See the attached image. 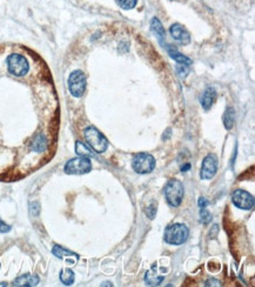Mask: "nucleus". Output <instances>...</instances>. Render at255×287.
Instances as JSON below:
<instances>
[{"instance_id": "dca6fc26", "label": "nucleus", "mask_w": 255, "mask_h": 287, "mask_svg": "<svg viewBox=\"0 0 255 287\" xmlns=\"http://www.w3.org/2000/svg\"><path fill=\"white\" fill-rule=\"evenodd\" d=\"M163 279H165V276L156 272L155 266H153L152 270H150L149 272L145 274V280H146L147 285L150 286H158L163 282Z\"/></svg>"}, {"instance_id": "4468645a", "label": "nucleus", "mask_w": 255, "mask_h": 287, "mask_svg": "<svg viewBox=\"0 0 255 287\" xmlns=\"http://www.w3.org/2000/svg\"><path fill=\"white\" fill-rule=\"evenodd\" d=\"M47 146H49V143H47L45 134H43V133L37 134L36 137L33 138V140L31 141V150L37 153L45 152V151L47 150Z\"/></svg>"}, {"instance_id": "c85d7f7f", "label": "nucleus", "mask_w": 255, "mask_h": 287, "mask_svg": "<svg viewBox=\"0 0 255 287\" xmlns=\"http://www.w3.org/2000/svg\"><path fill=\"white\" fill-rule=\"evenodd\" d=\"M190 169H191V164H186L185 166H182L181 171H182V172H187Z\"/></svg>"}, {"instance_id": "20e7f679", "label": "nucleus", "mask_w": 255, "mask_h": 287, "mask_svg": "<svg viewBox=\"0 0 255 287\" xmlns=\"http://www.w3.org/2000/svg\"><path fill=\"white\" fill-rule=\"evenodd\" d=\"M132 167L139 174H147L155 169V159L150 153H138L132 160Z\"/></svg>"}, {"instance_id": "f03ea898", "label": "nucleus", "mask_w": 255, "mask_h": 287, "mask_svg": "<svg viewBox=\"0 0 255 287\" xmlns=\"http://www.w3.org/2000/svg\"><path fill=\"white\" fill-rule=\"evenodd\" d=\"M85 139H86L87 144L92 148L94 152L97 153H103L108 147V141H107L106 137L103 135L99 130H97L93 126H90L84 131Z\"/></svg>"}, {"instance_id": "2eb2a0df", "label": "nucleus", "mask_w": 255, "mask_h": 287, "mask_svg": "<svg viewBox=\"0 0 255 287\" xmlns=\"http://www.w3.org/2000/svg\"><path fill=\"white\" fill-rule=\"evenodd\" d=\"M151 27H152L153 33L155 34L156 38H158V42L160 43V45H162L163 47H165L166 46V42H165L166 33H165V30H163V27H162V24L160 23V20L158 18L152 19V21H151Z\"/></svg>"}, {"instance_id": "b1692460", "label": "nucleus", "mask_w": 255, "mask_h": 287, "mask_svg": "<svg viewBox=\"0 0 255 287\" xmlns=\"http://www.w3.org/2000/svg\"><path fill=\"white\" fill-rule=\"evenodd\" d=\"M176 72H178V74L180 75V77H186V75L188 74V72H190V68H188L187 65L181 64L176 67Z\"/></svg>"}, {"instance_id": "c756f323", "label": "nucleus", "mask_w": 255, "mask_h": 287, "mask_svg": "<svg viewBox=\"0 0 255 287\" xmlns=\"http://www.w3.org/2000/svg\"><path fill=\"white\" fill-rule=\"evenodd\" d=\"M171 133H172V132H171V128H168V130H167V133H166V135L163 134L162 139H163V140H167L168 138H169V135H171Z\"/></svg>"}, {"instance_id": "412c9836", "label": "nucleus", "mask_w": 255, "mask_h": 287, "mask_svg": "<svg viewBox=\"0 0 255 287\" xmlns=\"http://www.w3.org/2000/svg\"><path fill=\"white\" fill-rule=\"evenodd\" d=\"M200 219H201V223L204 224V225L209 224L210 220H212V214L208 212L207 207H203V209H200Z\"/></svg>"}, {"instance_id": "7ed1b4c3", "label": "nucleus", "mask_w": 255, "mask_h": 287, "mask_svg": "<svg viewBox=\"0 0 255 287\" xmlns=\"http://www.w3.org/2000/svg\"><path fill=\"white\" fill-rule=\"evenodd\" d=\"M165 197L167 203L171 205L172 207H178L180 206L184 199V185L181 181L176 180V179H171L165 186Z\"/></svg>"}, {"instance_id": "6ab92c4d", "label": "nucleus", "mask_w": 255, "mask_h": 287, "mask_svg": "<svg viewBox=\"0 0 255 287\" xmlns=\"http://www.w3.org/2000/svg\"><path fill=\"white\" fill-rule=\"evenodd\" d=\"M75 152L79 157H85V158H93L96 154L90 147L86 146L84 143L81 141H77L75 143Z\"/></svg>"}, {"instance_id": "4be33fe9", "label": "nucleus", "mask_w": 255, "mask_h": 287, "mask_svg": "<svg viewBox=\"0 0 255 287\" xmlns=\"http://www.w3.org/2000/svg\"><path fill=\"white\" fill-rule=\"evenodd\" d=\"M116 2L124 9H131L137 5V0H116Z\"/></svg>"}, {"instance_id": "f8f14e48", "label": "nucleus", "mask_w": 255, "mask_h": 287, "mask_svg": "<svg viewBox=\"0 0 255 287\" xmlns=\"http://www.w3.org/2000/svg\"><path fill=\"white\" fill-rule=\"evenodd\" d=\"M39 282H40L39 277L36 276V274L26 273V274H24V276L18 277V278L14 280L13 285L14 286H21V287H31V286L38 285Z\"/></svg>"}, {"instance_id": "39448f33", "label": "nucleus", "mask_w": 255, "mask_h": 287, "mask_svg": "<svg viewBox=\"0 0 255 287\" xmlns=\"http://www.w3.org/2000/svg\"><path fill=\"white\" fill-rule=\"evenodd\" d=\"M7 67L9 73L13 74L14 77H24V75L27 74L28 70H30L27 59L24 56L18 55V53H13V55L8 56Z\"/></svg>"}, {"instance_id": "aec40b11", "label": "nucleus", "mask_w": 255, "mask_h": 287, "mask_svg": "<svg viewBox=\"0 0 255 287\" xmlns=\"http://www.w3.org/2000/svg\"><path fill=\"white\" fill-rule=\"evenodd\" d=\"M59 278H60V282L64 284V285L70 286L74 283V278H75L74 272L70 269H65L60 272V276H59Z\"/></svg>"}, {"instance_id": "a211bd4d", "label": "nucleus", "mask_w": 255, "mask_h": 287, "mask_svg": "<svg viewBox=\"0 0 255 287\" xmlns=\"http://www.w3.org/2000/svg\"><path fill=\"white\" fill-rule=\"evenodd\" d=\"M222 120H223V125H225L226 130H232L235 122V112L232 107H228V109L225 111V113H223Z\"/></svg>"}, {"instance_id": "9d476101", "label": "nucleus", "mask_w": 255, "mask_h": 287, "mask_svg": "<svg viewBox=\"0 0 255 287\" xmlns=\"http://www.w3.org/2000/svg\"><path fill=\"white\" fill-rule=\"evenodd\" d=\"M169 32H171L172 38H174L176 42H179L180 44H184V45H187L191 42V36L188 33V31L182 26L181 24H174L172 25L171 28H169Z\"/></svg>"}, {"instance_id": "423d86ee", "label": "nucleus", "mask_w": 255, "mask_h": 287, "mask_svg": "<svg viewBox=\"0 0 255 287\" xmlns=\"http://www.w3.org/2000/svg\"><path fill=\"white\" fill-rule=\"evenodd\" d=\"M68 90L71 94L75 98H80L84 96L86 90V75L83 71L75 70L72 72L68 77Z\"/></svg>"}, {"instance_id": "1a4fd4ad", "label": "nucleus", "mask_w": 255, "mask_h": 287, "mask_svg": "<svg viewBox=\"0 0 255 287\" xmlns=\"http://www.w3.org/2000/svg\"><path fill=\"white\" fill-rule=\"evenodd\" d=\"M232 201L238 209L241 210H252L254 207V197L245 190H235L232 194Z\"/></svg>"}, {"instance_id": "a878e982", "label": "nucleus", "mask_w": 255, "mask_h": 287, "mask_svg": "<svg viewBox=\"0 0 255 287\" xmlns=\"http://www.w3.org/2000/svg\"><path fill=\"white\" fill-rule=\"evenodd\" d=\"M30 210H31V213H32L33 216H38V213H39V211H40L39 204H38V203H33V204H31Z\"/></svg>"}, {"instance_id": "5701e85b", "label": "nucleus", "mask_w": 255, "mask_h": 287, "mask_svg": "<svg viewBox=\"0 0 255 287\" xmlns=\"http://www.w3.org/2000/svg\"><path fill=\"white\" fill-rule=\"evenodd\" d=\"M145 212H146L147 217H149L150 219H153V218L155 217V214H156V204H154V203L151 204L150 206L147 207L146 210H145Z\"/></svg>"}, {"instance_id": "f257e3e1", "label": "nucleus", "mask_w": 255, "mask_h": 287, "mask_svg": "<svg viewBox=\"0 0 255 287\" xmlns=\"http://www.w3.org/2000/svg\"><path fill=\"white\" fill-rule=\"evenodd\" d=\"M188 234H190V231L184 224H172L165 230L163 238L167 244L179 246L187 241Z\"/></svg>"}, {"instance_id": "393cba45", "label": "nucleus", "mask_w": 255, "mask_h": 287, "mask_svg": "<svg viewBox=\"0 0 255 287\" xmlns=\"http://www.w3.org/2000/svg\"><path fill=\"white\" fill-rule=\"evenodd\" d=\"M9 231H11V226L0 220V233H7Z\"/></svg>"}, {"instance_id": "0eeeda50", "label": "nucleus", "mask_w": 255, "mask_h": 287, "mask_svg": "<svg viewBox=\"0 0 255 287\" xmlns=\"http://www.w3.org/2000/svg\"><path fill=\"white\" fill-rule=\"evenodd\" d=\"M92 170V164H91L90 158L79 157L73 158L68 160L65 165V173L67 174H86Z\"/></svg>"}, {"instance_id": "ddd939ff", "label": "nucleus", "mask_w": 255, "mask_h": 287, "mask_svg": "<svg viewBox=\"0 0 255 287\" xmlns=\"http://www.w3.org/2000/svg\"><path fill=\"white\" fill-rule=\"evenodd\" d=\"M52 252L56 258H59V259H66V261H67V263L70 265H74V263H75L74 260H71L70 258H75V259H78V258H79L77 254L74 253V252L66 250V248L61 247V246H59V245H54Z\"/></svg>"}, {"instance_id": "f3484780", "label": "nucleus", "mask_w": 255, "mask_h": 287, "mask_svg": "<svg viewBox=\"0 0 255 287\" xmlns=\"http://www.w3.org/2000/svg\"><path fill=\"white\" fill-rule=\"evenodd\" d=\"M166 50H167L169 57H171L172 59H174L176 62H179V64H182V65H187L190 66L192 64V60L190 58H187V57H185L184 55H181L180 52L178 51V50H175L174 47L169 46V45H166Z\"/></svg>"}, {"instance_id": "9b49d317", "label": "nucleus", "mask_w": 255, "mask_h": 287, "mask_svg": "<svg viewBox=\"0 0 255 287\" xmlns=\"http://www.w3.org/2000/svg\"><path fill=\"white\" fill-rule=\"evenodd\" d=\"M216 99V91L214 87H207L206 90H204V92L203 93V96H201V99H200V103H201V106L204 107V110H206V111H208L210 107L213 106L214 102H215Z\"/></svg>"}, {"instance_id": "bb28decb", "label": "nucleus", "mask_w": 255, "mask_h": 287, "mask_svg": "<svg viewBox=\"0 0 255 287\" xmlns=\"http://www.w3.org/2000/svg\"><path fill=\"white\" fill-rule=\"evenodd\" d=\"M198 205H199V209H203V207H207V205H208V200L206 199L204 197H201L199 201H198Z\"/></svg>"}, {"instance_id": "6e6552de", "label": "nucleus", "mask_w": 255, "mask_h": 287, "mask_svg": "<svg viewBox=\"0 0 255 287\" xmlns=\"http://www.w3.org/2000/svg\"><path fill=\"white\" fill-rule=\"evenodd\" d=\"M218 172V158L215 154H208L204 157L201 165L200 178L204 180H210Z\"/></svg>"}, {"instance_id": "cd10ccee", "label": "nucleus", "mask_w": 255, "mask_h": 287, "mask_svg": "<svg viewBox=\"0 0 255 287\" xmlns=\"http://www.w3.org/2000/svg\"><path fill=\"white\" fill-rule=\"evenodd\" d=\"M221 286V284H220L218 280H215V279H209V280H207V283H206V286Z\"/></svg>"}]
</instances>
